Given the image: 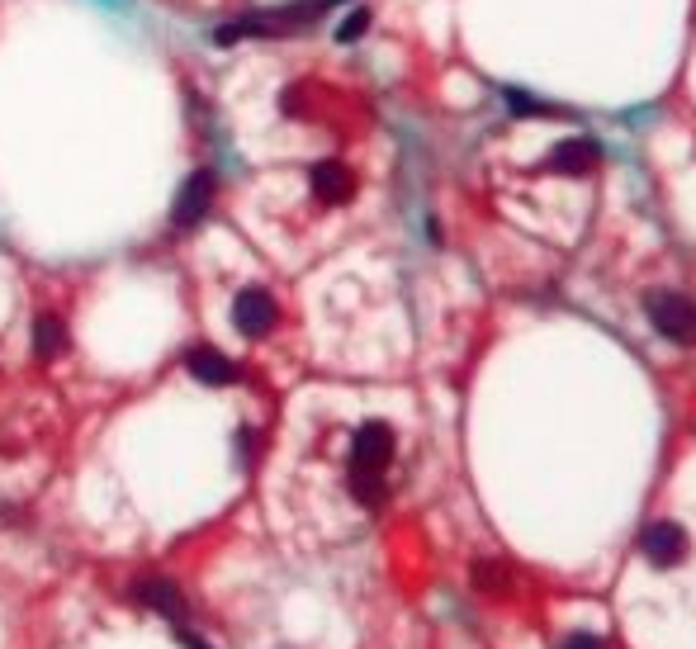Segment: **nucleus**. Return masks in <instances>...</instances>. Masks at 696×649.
Returning <instances> with one entry per match:
<instances>
[{"instance_id": "obj_13", "label": "nucleus", "mask_w": 696, "mask_h": 649, "mask_svg": "<svg viewBox=\"0 0 696 649\" xmlns=\"http://www.w3.org/2000/svg\"><path fill=\"white\" fill-rule=\"evenodd\" d=\"M503 100H507L511 114H521V119H545V114H559L555 105H541V100H535L531 90H517V86L503 90Z\"/></svg>"}, {"instance_id": "obj_2", "label": "nucleus", "mask_w": 696, "mask_h": 649, "mask_svg": "<svg viewBox=\"0 0 696 649\" xmlns=\"http://www.w3.org/2000/svg\"><path fill=\"white\" fill-rule=\"evenodd\" d=\"M649 322L659 328V336L678 346H696V304L687 294H673V290H659L649 294Z\"/></svg>"}, {"instance_id": "obj_3", "label": "nucleus", "mask_w": 696, "mask_h": 649, "mask_svg": "<svg viewBox=\"0 0 696 649\" xmlns=\"http://www.w3.org/2000/svg\"><path fill=\"white\" fill-rule=\"evenodd\" d=\"M393 460V427L389 422H365L351 446V470H375L384 474Z\"/></svg>"}, {"instance_id": "obj_12", "label": "nucleus", "mask_w": 696, "mask_h": 649, "mask_svg": "<svg viewBox=\"0 0 696 649\" xmlns=\"http://www.w3.org/2000/svg\"><path fill=\"white\" fill-rule=\"evenodd\" d=\"M351 493H356V502H365V508H379L384 502V474H375V470H351Z\"/></svg>"}, {"instance_id": "obj_14", "label": "nucleus", "mask_w": 696, "mask_h": 649, "mask_svg": "<svg viewBox=\"0 0 696 649\" xmlns=\"http://www.w3.org/2000/svg\"><path fill=\"white\" fill-rule=\"evenodd\" d=\"M365 29H370V10H351V15L341 20V29H337V38H341V43H356V38H360Z\"/></svg>"}, {"instance_id": "obj_15", "label": "nucleus", "mask_w": 696, "mask_h": 649, "mask_svg": "<svg viewBox=\"0 0 696 649\" xmlns=\"http://www.w3.org/2000/svg\"><path fill=\"white\" fill-rule=\"evenodd\" d=\"M474 583H483V588H503V569L497 564H474Z\"/></svg>"}, {"instance_id": "obj_9", "label": "nucleus", "mask_w": 696, "mask_h": 649, "mask_svg": "<svg viewBox=\"0 0 696 649\" xmlns=\"http://www.w3.org/2000/svg\"><path fill=\"white\" fill-rule=\"evenodd\" d=\"M602 157V148L593 138H569V142H559L555 148V157H549V166H555L559 176H583V171H593Z\"/></svg>"}, {"instance_id": "obj_4", "label": "nucleus", "mask_w": 696, "mask_h": 649, "mask_svg": "<svg viewBox=\"0 0 696 649\" xmlns=\"http://www.w3.org/2000/svg\"><path fill=\"white\" fill-rule=\"evenodd\" d=\"M232 322L246 332V336H266L275 322H280V308H275V298L266 290H242L238 298H232Z\"/></svg>"}, {"instance_id": "obj_1", "label": "nucleus", "mask_w": 696, "mask_h": 649, "mask_svg": "<svg viewBox=\"0 0 696 649\" xmlns=\"http://www.w3.org/2000/svg\"><path fill=\"white\" fill-rule=\"evenodd\" d=\"M322 0H308V5H289V10H270V15H246L238 24H228V29H218L214 38L223 48L238 43V38H261V34H289V29H304L308 20L322 15Z\"/></svg>"}, {"instance_id": "obj_10", "label": "nucleus", "mask_w": 696, "mask_h": 649, "mask_svg": "<svg viewBox=\"0 0 696 649\" xmlns=\"http://www.w3.org/2000/svg\"><path fill=\"white\" fill-rule=\"evenodd\" d=\"M142 602H148L152 607V612H162L166 621H176V626H186V597H180L176 588H170V583L166 578H148V583H142Z\"/></svg>"}, {"instance_id": "obj_7", "label": "nucleus", "mask_w": 696, "mask_h": 649, "mask_svg": "<svg viewBox=\"0 0 696 649\" xmlns=\"http://www.w3.org/2000/svg\"><path fill=\"white\" fill-rule=\"evenodd\" d=\"M308 186H313V194H318L322 204H346L351 194H356V176H351L341 162H318L308 171Z\"/></svg>"}, {"instance_id": "obj_17", "label": "nucleus", "mask_w": 696, "mask_h": 649, "mask_svg": "<svg viewBox=\"0 0 696 649\" xmlns=\"http://www.w3.org/2000/svg\"><path fill=\"white\" fill-rule=\"evenodd\" d=\"M176 631H180V640H186V649H208V645L200 640V635H190L186 626H176Z\"/></svg>"}, {"instance_id": "obj_6", "label": "nucleus", "mask_w": 696, "mask_h": 649, "mask_svg": "<svg viewBox=\"0 0 696 649\" xmlns=\"http://www.w3.org/2000/svg\"><path fill=\"white\" fill-rule=\"evenodd\" d=\"M208 200H214V176L208 171H194L186 186L176 194V209H170V224L176 228H194L200 218L208 214Z\"/></svg>"}, {"instance_id": "obj_8", "label": "nucleus", "mask_w": 696, "mask_h": 649, "mask_svg": "<svg viewBox=\"0 0 696 649\" xmlns=\"http://www.w3.org/2000/svg\"><path fill=\"white\" fill-rule=\"evenodd\" d=\"M186 366H190L194 380L208 384V389H223V384L238 380V366H232L223 352H214V346H194V352L186 356Z\"/></svg>"}, {"instance_id": "obj_5", "label": "nucleus", "mask_w": 696, "mask_h": 649, "mask_svg": "<svg viewBox=\"0 0 696 649\" xmlns=\"http://www.w3.org/2000/svg\"><path fill=\"white\" fill-rule=\"evenodd\" d=\"M645 560L654 564V569H673V564H682L687 560V531H682L678 522H654V526H645Z\"/></svg>"}, {"instance_id": "obj_16", "label": "nucleus", "mask_w": 696, "mask_h": 649, "mask_svg": "<svg viewBox=\"0 0 696 649\" xmlns=\"http://www.w3.org/2000/svg\"><path fill=\"white\" fill-rule=\"evenodd\" d=\"M564 649H607L597 640V635H587V631H578V635H569V640H564Z\"/></svg>"}, {"instance_id": "obj_11", "label": "nucleus", "mask_w": 696, "mask_h": 649, "mask_svg": "<svg viewBox=\"0 0 696 649\" xmlns=\"http://www.w3.org/2000/svg\"><path fill=\"white\" fill-rule=\"evenodd\" d=\"M67 352V328H62V318H38L34 322V356H62Z\"/></svg>"}]
</instances>
